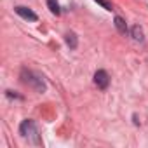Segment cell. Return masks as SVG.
Returning <instances> with one entry per match:
<instances>
[{
    "mask_svg": "<svg viewBox=\"0 0 148 148\" xmlns=\"http://www.w3.org/2000/svg\"><path fill=\"white\" fill-rule=\"evenodd\" d=\"M96 2H98V4H101V5H103L106 11H112V5H110V4H106L105 0H96Z\"/></svg>",
    "mask_w": 148,
    "mask_h": 148,
    "instance_id": "9c48e42d",
    "label": "cell"
},
{
    "mask_svg": "<svg viewBox=\"0 0 148 148\" xmlns=\"http://www.w3.org/2000/svg\"><path fill=\"white\" fill-rule=\"evenodd\" d=\"M47 7H49V11L52 12V14H59L61 12V9H59V4H58V0H47Z\"/></svg>",
    "mask_w": 148,
    "mask_h": 148,
    "instance_id": "8992f818",
    "label": "cell"
},
{
    "mask_svg": "<svg viewBox=\"0 0 148 148\" xmlns=\"http://www.w3.org/2000/svg\"><path fill=\"white\" fill-rule=\"evenodd\" d=\"M131 33H132V38H134L136 42H143V30H141L139 26H132Z\"/></svg>",
    "mask_w": 148,
    "mask_h": 148,
    "instance_id": "52a82bcc",
    "label": "cell"
},
{
    "mask_svg": "<svg viewBox=\"0 0 148 148\" xmlns=\"http://www.w3.org/2000/svg\"><path fill=\"white\" fill-rule=\"evenodd\" d=\"M66 44L70 45V49L77 47V35L75 33H66Z\"/></svg>",
    "mask_w": 148,
    "mask_h": 148,
    "instance_id": "ba28073f",
    "label": "cell"
},
{
    "mask_svg": "<svg viewBox=\"0 0 148 148\" xmlns=\"http://www.w3.org/2000/svg\"><path fill=\"white\" fill-rule=\"evenodd\" d=\"M19 132H21L25 138H30V139H33L35 143H38V136H37L38 131H37V125H35L33 120H30V119L23 120L21 125H19Z\"/></svg>",
    "mask_w": 148,
    "mask_h": 148,
    "instance_id": "6da1fadb",
    "label": "cell"
},
{
    "mask_svg": "<svg viewBox=\"0 0 148 148\" xmlns=\"http://www.w3.org/2000/svg\"><path fill=\"white\" fill-rule=\"evenodd\" d=\"M14 11H16V14H19L21 18H25V19H28V21H37L38 19V16L32 11V9H28V7H14Z\"/></svg>",
    "mask_w": 148,
    "mask_h": 148,
    "instance_id": "277c9868",
    "label": "cell"
},
{
    "mask_svg": "<svg viewBox=\"0 0 148 148\" xmlns=\"http://www.w3.org/2000/svg\"><path fill=\"white\" fill-rule=\"evenodd\" d=\"M115 26H117V30L120 32V33H127V25H125V21L120 18V16H115Z\"/></svg>",
    "mask_w": 148,
    "mask_h": 148,
    "instance_id": "5b68a950",
    "label": "cell"
},
{
    "mask_svg": "<svg viewBox=\"0 0 148 148\" xmlns=\"http://www.w3.org/2000/svg\"><path fill=\"white\" fill-rule=\"evenodd\" d=\"M94 84L99 87V89H106L108 84H110V75L105 71V70H98L94 73Z\"/></svg>",
    "mask_w": 148,
    "mask_h": 148,
    "instance_id": "3957f363",
    "label": "cell"
},
{
    "mask_svg": "<svg viewBox=\"0 0 148 148\" xmlns=\"http://www.w3.org/2000/svg\"><path fill=\"white\" fill-rule=\"evenodd\" d=\"M23 82L25 84H30L32 87H35L38 92H44L45 91V86H44V80L40 79V77H37V75H33L32 71H23Z\"/></svg>",
    "mask_w": 148,
    "mask_h": 148,
    "instance_id": "7a4b0ae2",
    "label": "cell"
}]
</instances>
